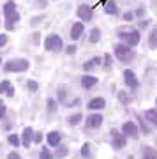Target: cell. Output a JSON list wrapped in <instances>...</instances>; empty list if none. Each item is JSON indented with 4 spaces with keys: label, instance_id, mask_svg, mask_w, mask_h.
Masks as SVG:
<instances>
[{
    "label": "cell",
    "instance_id": "cell-1",
    "mask_svg": "<svg viewBox=\"0 0 157 159\" xmlns=\"http://www.w3.org/2000/svg\"><path fill=\"white\" fill-rule=\"evenodd\" d=\"M4 16H6V29L12 30L14 29V23L20 21V12L16 11V4L14 2H7L4 4Z\"/></svg>",
    "mask_w": 157,
    "mask_h": 159
},
{
    "label": "cell",
    "instance_id": "cell-2",
    "mask_svg": "<svg viewBox=\"0 0 157 159\" xmlns=\"http://www.w3.org/2000/svg\"><path fill=\"white\" fill-rule=\"evenodd\" d=\"M113 51H115V57H117L120 62H123V64L131 62V60L134 58V51L131 50V46H127L125 43H118V44H115Z\"/></svg>",
    "mask_w": 157,
    "mask_h": 159
},
{
    "label": "cell",
    "instance_id": "cell-3",
    "mask_svg": "<svg viewBox=\"0 0 157 159\" xmlns=\"http://www.w3.org/2000/svg\"><path fill=\"white\" fill-rule=\"evenodd\" d=\"M28 67H30V62H28L27 58H16V60L6 62L4 71H6V73H25Z\"/></svg>",
    "mask_w": 157,
    "mask_h": 159
},
{
    "label": "cell",
    "instance_id": "cell-4",
    "mask_svg": "<svg viewBox=\"0 0 157 159\" xmlns=\"http://www.w3.org/2000/svg\"><path fill=\"white\" fill-rule=\"evenodd\" d=\"M62 48H64V43H62L60 35L51 34V35L46 37V41H44V50L46 51H60Z\"/></svg>",
    "mask_w": 157,
    "mask_h": 159
},
{
    "label": "cell",
    "instance_id": "cell-5",
    "mask_svg": "<svg viewBox=\"0 0 157 159\" xmlns=\"http://www.w3.org/2000/svg\"><path fill=\"white\" fill-rule=\"evenodd\" d=\"M118 37L122 41H125V44L127 46H136V44H140V32L138 30H131V32H120L118 34Z\"/></svg>",
    "mask_w": 157,
    "mask_h": 159
},
{
    "label": "cell",
    "instance_id": "cell-6",
    "mask_svg": "<svg viewBox=\"0 0 157 159\" xmlns=\"http://www.w3.org/2000/svg\"><path fill=\"white\" fill-rule=\"evenodd\" d=\"M111 136H113V148H115V150L125 147V143H127V136H125V134H120L117 129H113Z\"/></svg>",
    "mask_w": 157,
    "mask_h": 159
},
{
    "label": "cell",
    "instance_id": "cell-7",
    "mask_svg": "<svg viewBox=\"0 0 157 159\" xmlns=\"http://www.w3.org/2000/svg\"><path fill=\"white\" fill-rule=\"evenodd\" d=\"M102 115L101 113H94V115H88L87 117V127H90V129H99L102 125Z\"/></svg>",
    "mask_w": 157,
    "mask_h": 159
},
{
    "label": "cell",
    "instance_id": "cell-8",
    "mask_svg": "<svg viewBox=\"0 0 157 159\" xmlns=\"http://www.w3.org/2000/svg\"><path fill=\"white\" fill-rule=\"evenodd\" d=\"M123 78H125V85L129 87V89H138L140 87V81L136 78V74L131 71V69H125L123 71Z\"/></svg>",
    "mask_w": 157,
    "mask_h": 159
},
{
    "label": "cell",
    "instance_id": "cell-9",
    "mask_svg": "<svg viewBox=\"0 0 157 159\" xmlns=\"http://www.w3.org/2000/svg\"><path fill=\"white\" fill-rule=\"evenodd\" d=\"M122 133L125 136H131V138H138V134H140V131H138L134 122H125L122 125Z\"/></svg>",
    "mask_w": 157,
    "mask_h": 159
},
{
    "label": "cell",
    "instance_id": "cell-10",
    "mask_svg": "<svg viewBox=\"0 0 157 159\" xmlns=\"http://www.w3.org/2000/svg\"><path fill=\"white\" fill-rule=\"evenodd\" d=\"M78 16L81 18L83 21H90V20L94 18V11H92V7H90V6L81 4V6L78 7Z\"/></svg>",
    "mask_w": 157,
    "mask_h": 159
},
{
    "label": "cell",
    "instance_id": "cell-11",
    "mask_svg": "<svg viewBox=\"0 0 157 159\" xmlns=\"http://www.w3.org/2000/svg\"><path fill=\"white\" fill-rule=\"evenodd\" d=\"M34 129L32 127H25V131H23V134H21V143H23V147L28 148L30 147V143L34 142Z\"/></svg>",
    "mask_w": 157,
    "mask_h": 159
},
{
    "label": "cell",
    "instance_id": "cell-12",
    "mask_svg": "<svg viewBox=\"0 0 157 159\" xmlns=\"http://www.w3.org/2000/svg\"><path fill=\"white\" fill-rule=\"evenodd\" d=\"M85 30V25L83 23H73V29H71V41H78L81 37Z\"/></svg>",
    "mask_w": 157,
    "mask_h": 159
},
{
    "label": "cell",
    "instance_id": "cell-13",
    "mask_svg": "<svg viewBox=\"0 0 157 159\" xmlns=\"http://www.w3.org/2000/svg\"><path fill=\"white\" fill-rule=\"evenodd\" d=\"M104 106H106V101H104L102 97H94V99L88 102V106H87V108H88V110H94V111H97V110H102Z\"/></svg>",
    "mask_w": 157,
    "mask_h": 159
},
{
    "label": "cell",
    "instance_id": "cell-14",
    "mask_svg": "<svg viewBox=\"0 0 157 159\" xmlns=\"http://www.w3.org/2000/svg\"><path fill=\"white\" fill-rule=\"evenodd\" d=\"M96 83H97V78H96V76H90V74H85V76H81V87H83V89H92Z\"/></svg>",
    "mask_w": 157,
    "mask_h": 159
},
{
    "label": "cell",
    "instance_id": "cell-15",
    "mask_svg": "<svg viewBox=\"0 0 157 159\" xmlns=\"http://www.w3.org/2000/svg\"><path fill=\"white\" fill-rule=\"evenodd\" d=\"M97 66H101V57H94L92 60H87V62L83 64V71L88 73V71H92V69H96Z\"/></svg>",
    "mask_w": 157,
    "mask_h": 159
},
{
    "label": "cell",
    "instance_id": "cell-16",
    "mask_svg": "<svg viewBox=\"0 0 157 159\" xmlns=\"http://www.w3.org/2000/svg\"><path fill=\"white\" fill-rule=\"evenodd\" d=\"M48 145L50 147H58L60 145V134L56 131H50L48 133Z\"/></svg>",
    "mask_w": 157,
    "mask_h": 159
},
{
    "label": "cell",
    "instance_id": "cell-17",
    "mask_svg": "<svg viewBox=\"0 0 157 159\" xmlns=\"http://www.w3.org/2000/svg\"><path fill=\"white\" fill-rule=\"evenodd\" d=\"M141 159H157V150L154 147H143Z\"/></svg>",
    "mask_w": 157,
    "mask_h": 159
},
{
    "label": "cell",
    "instance_id": "cell-18",
    "mask_svg": "<svg viewBox=\"0 0 157 159\" xmlns=\"http://www.w3.org/2000/svg\"><path fill=\"white\" fill-rule=\"evenodd\" d=\"M145 119L150 120L152 124L157 127V110H146L145 111Z\"/></svg>",
    "mask_w": 157,
    "mask_h": 159
},
{
    "label": "cell",
    "instance_id": "cell-19",
    "mask_svg": "<svg viewBox=\"0 0 157 159\" xmlns=\"http://www.w3.org/2000/svg\"><path fill=\"white\" fill-rule=\"evenodd\" d=\"M148 46H150L152 50H155L157 48V29H154L148 35Z\"/></svg>",
    "mask_w": 157,
    "mask_h": 159
},
{
    "label": "cell",
    "instance_id": "cell-20",
    "mask_svg": "<svg viewBox=\"0 0 157 159\" xmlns=\"http://www.w3.org/2000/svg\"><path fill=\"white\" fill-rule=\"evenodd\" d=\"M99 41H101V30L92 29L90 30V43H99Z\"/></svg>",
    "mask_w": 157,
    "mask_h": 159
},
{
    "label": "cell",
    "instance_id": "cell-21",
    "mask_svg": "<svg viewBox=\"0 0 157 159\" xmlns=\"http://www.w3.org/2000/svg\"><path fill=\"white\" fill-rule=\"evenodd\" d=\"M81 120H83V115H81V113H74V115L69 117V124H71V125H78Z\"/></svg>",
    "mask_w": 157,
    "mask_h": 159
},
{
    "label": "cell",
    "instance_id": "cell-22",
    "mask_svg": "<svg viewBox=\"0 0 157 159\" xmlns=\"http://www.w3.org/2000/svg\"><path fill=\"white\" fill-rule=\"evenodd\" d=\"M106 12H108V14H117V12H118L117 4H115V2H110V4L106 6Z\"/></svg>",
    "mask_w": 157,
    "mask_h": 159
},
{
    "label": "cell",
    "instance_id": "cell-23",
    "mask_svg": "<svg viewBox=\"0 0 157 159\" xmlns=\"http://www.w3.org/2000/svg\"><path fill=\"white\" fill-rule=\"evenodd\" d=\"M118 101L122 102V104H129V96H127V92H123V90L118 92Z\"/></svg>",
    "mask_w": 157,
    "mask_h": 159
},
{
    "label": "cell",
    "instance_id": "cell-24",
    "mask_svg": "<svg viewBox=\"0 0 157 159\" xmlns=\"http://www.w3.org/2000/svg\"><path fill=\"white\" fill-rule=\"evenodd\" d=\"M67 150H69L67 147H64V145H58V150H56V157H58V159L65 157V156H67Z\"/></svg>",
    "mask_w": 157,
    "mask_h": 159
},
{
    "label": "cell",
    "instance_id": "cell-25",
    "mask_svg": "<svg viewBox=\"0 0 157 159\" xmlns=\"http://www.w3.org/2000/svg\"><path fill=\"white\" fill-rule=\"evenodd\" d=\"M81 157L83 159H88L90 157V143H85L81 147Z\"/></svg>",
    "mask_w": 157,
    "mask_h": 159
},
{
    "label": "cell",
    "instance_id": "cell-26",
    "mask_svg": "<svg viewBox=\"0 0 157 159\" xmlns=\"http://www.w3.org/2000/svg\"><path fill=\"white\" fill-rule=\"evenodd\" d=\"M7 142L11 143L12 147H18L20 145V138H18V134H9L7 136Z\"/></svg>",
    "mask_w": 157,
    "mask_h": 159
},
{
    "label": "cell",
    "instance_id": "cell-27",
    "mask_svg": "<svg viewBox=\"0 0 157 159\" xmlns=\"http://www.w3.org/2000/svg\"><path fill=\"white\" fill-rule=\"evenodd\" d=\"M111 64H113L111 55H110V53H106V55H104V69H106V71H110V69H111Z\"/></svg>",
    "mask_w": 157,
    "mask_h": 159
},
{
    "label": "cell",
    "instance_id": "cell-28",
    "mask_svg": "<svg viewBox=\"0 0 157 159\" xmlns=\"http://www.w3.org/2000/svg\"><path fill=\"white\" fill-rule=\"evenodd\" d=\"M11 89V83L7 81V80H4L2 83H0V94H7V90Z\"/></svg>",
    "mask_w": 157,
    "mask_h": 159
},
{
    "label": "cell",
    "instance_id": "cell-29",
    "mask_svg": "<svg viewBox=\"0 0 157 159\" xmlns=\"http://www.w3.org/2000/svg\"><path fill=\"white\" fill-rule=\"evenodd\" d=\"M48 111H50V113H55V111H56V102H55V99H48Z\"/></svg>",
    "mask_w": 157,
    "mask_h": 159
},
{
    "label": "cell",
    "instance_id": "cell-30",
    "mask_svg": "<svg viewBox=\"0 0 157 159\" xmlns=\"http://www.w3.org/2000/svg\"><path fill=\"white\" fill-rule=\"evenodd\" d=\"M27 87H28V90H30V92H35V90H37V89H39V85L35 83L34 80H30V81H28V83H27Z\"/></svg>",
    "mask_w": 157,
    "mask_h": 159
},
{
    "label": "cell",
    "instance_id": "cell-31",
    "mask_svg": "<svg viewBox=\"0 0 157 159\" xmlns=\"http://www.w3.org/2000/svg\"><path fill=\"white\" fill-rule=\"evenodd\" d=\"M39 159H51V152L48 150V148H43V150H41Z\"/></svg>",
    "mask_w": 157,
    "mask_h": 159
},
{
    "label": "cell",
    "instance_id": "cell-32",
    "mask_svg": "<svg viewBox=\"0 0 157 159\" xmlns=\"http://www.w3.org/2000/svg\"><path fill=\"white\" fill-rule=\"evenodd\" d=\"M65 53H67V55H74V53H76V46L74 44L67 46V48H65Z\"/></svg>",
    "mask_w": 157,
    "mask_h": 159
},
{
    "label": "cell",
    "instance_id": "cell-33",
    "mask_svg": "<svg viewBox=\"0 0 157 159\" xmlns=\"http://www.w3.org/2000/svg\"><path fill=\"white\" fill-rule=\"evenodd\" d=\"M148 23H150L148 20H141V21L138 23V27H140V29H146V27H148Z\"/></svg>",
    "mask_w": 157,
    "mask_h": 159
},
{
    "label": "cell",
    "instance_id": "cell-34",
    "mask_svg": "<svg viewBox=\"0 0 157 159\" xmlns=\"http://www.w3.org/2000/svg\"><path fill=\"white\" fill-rule=\"evenodd\" d=\"M34 142H35V143H41V142H43V134H41V133H35V134H34Z\"/></svg>",
    "mask_w": 157,
    "mask_h": 159
},
{
    "label": "cell",
    "instance_id": "cell-35",
    "mask_svg": "<svg viewBox=\"0 0 157 159\" xmlns=\"http://www.w3.org/2000/svg\"><path fill=\"white\" fill-rule=\"evenodd\" d=\"M6 43H7V35L6 34H0V48L6 44Z\"/></svg>",
    "mask_w": 157,
    "mask_h": 159
},
{
    "label": "cell",
    "instance_id": "cell-36",
    "mask_svg": "<svg viewBox=\"0 0 157 159\" xmlns=\"http://www.w3.org/2000/svg\"><path fill=\"white\" fill-rule=\"evenodd\" d=\"M132 16H134V14H132V12H125V14H123V20H125V21H131V20H132Z\"/></svg>",
    "mask_w": 157,
    "mask_h": 159
},
{
    "label": "cell",
    "instance_id": "cell-37",
    "mask_svg": "<svg viewBox=\"0 0 157 159\" xmlns=\"http://www.w3.org/2000/svg\"><path fill=\"white\" fill-rule=\"evenodd\" d=\"M4 115H6V104L2 102V104H0V119H2Z\"/></svg>",
    "mask_w": 157,
    "mask_h": 159
},
{
    "label": "cell",
    "instance_id": "cell-38",
    "mask_svg": "<svg viewBox=\"0 0 157 159\" xmlns=\"http://www.w3.org/2000/svg\"><path fill=\"white\" fill-rule=\"evenodd\" d=\"M7 159H20V156H18L16 152H11L9 156H7Z\"/></svg>",
    "mask_w": 157,
    "mask_h": 159
},
{
    "label": "cell",
    "instance_id": "cell-39",
    "mask_svg": "<svg viewBox=\"0 0 157 159\" xmlns=\"http://www.w3.org/2000/svg\"><path fill=\"white\" fill-rule=\"evenodd\" d=\"M143 12H145V9H143V7H140V9L136 11V16H143Z\"/></svg>",
    "mask_w": 157,
    "mask_h": 159
},
{
    "label": "cell",
    "instance_id": "cell-40",
    "mask_svg": "<svg viewBox=\"0 0 157 159\" xmlns=\"http://www.w3.org/2000/svg\"><path fill=\"white\" fill-rule=\"evenodd\" d=\"M32 37H34V44H39V34H34Z\"/></svg>",
    "mask_w": 157,
    "mask_h": 159
},
{
    "label": "cell",
    "instance_id": "cell-41",
    "mask_svg": "<svg viewBox=\"0 0 157 159\" xmlns=\"http://www.w3.org/2000/svg\"><path fill=\"white\" fill-rule=\"evenodd\" d=\"M7 96H9V97H12V96H14V89H12V87L9 89V90H7Z\"/></svg>",
    "mask_w": 157,
    "mask_h": 159
},
{
    "label": "cell",
    "instance_id": "cell-42",
    "mask_svg": "<svg viewBox=\"0 0 157 159\" xmlns=\"http://www.w3.org/2000/svg\"><path fill=\"white\" fill-rule=\"evenodd\" d=\"M39 2V6H46V0H37Z\"/></svg>",
    "mask_w": 157,
    "mask_h": 159
},
{
    "label": "cell",
    "instance_id": "cell-43",
    "mask_svg": "<svg viewBox=\"0 0 157 159\" xmlns=\"http://www.w3.org/2000/svg\"><path fill=\"white\" fill-rule=\"evenodd\" d=\"M0 66H2V58H0Z\"/></svg>",
    "mask_w": 157,
    "mask_h": 159
},
{
    "label": "cell",
    "instance_id": "cell-44",
    "mask_svg": "<svg viewBox=\"0 0 157 159\" xmlns=\"http://www.w3.org/2000/svg\"><path fill=\"white\" fill-rule=\"evenodd\" d=\"M155 106H157V99H155Z\"/></svg>",
    "mask_w": 157,
    "mask_h": 159
}]
</instances>
